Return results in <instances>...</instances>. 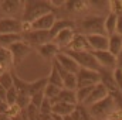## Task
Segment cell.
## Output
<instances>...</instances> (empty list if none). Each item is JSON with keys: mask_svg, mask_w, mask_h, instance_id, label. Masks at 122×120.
<instances>
[{"mask_svg": "<svg viewBox=\"0 0 122 120\" xmlns=\"http://www.w3.org/2000/svg\"><path fill=\"white\" fill-rule=\"evenodd\" d=\"M117 109V105L114 102V99L108 95L107 97H104L102 100L94 103L91 106L87 107L91 119L94 120H105V119H109L111 113Z\"/></svg>", "mask_w": 122, "mask_h": 120, "instance_id": "cell-2", "label": "cell"}, {"mask_svg": "<svg viewBox=\"0 0 122 120\" xmlns=\"http://www.w3.org/2000/svg\"><path fill=\"white\" fill-rule=\"evenodd\" d=\"M65 28H75V23L71 21V20H57L53 26V28L50 30V35H51V40L60 32V31L65 30Z\"/></svg>", "mask_w": 122, "mask_h": 120, "instance_id": "cell-24", "label": "cell"}, {"mask_svg": "<svg viewBox=\"0 0 122 120\" xmlns=\"http://www.w3.org/2000/svg\"><path fill=\"white\" fill-rule=\"evenodd\" d=\"M115 34L122 35V14L117 16V27H115Z\"/></svg>", "mask_w": 122, "mask_h": 120, "instance_id": "cell-36", "label": "cell"}, {"mask_svg": "<svg viewBox=\"0 0 122 120\" xmlns=\"http://www.w3.org/2000/svg\"><path fill=\"white\" fill-rule=\"evenodd\" d=\"M65 54H68L72 60L77 62V65L80 68H84V69H90V71H97L99 72L101 71V66L97 62L95 57L92 55L91 51H82V52H74V51H64Z\"/></svg>", "mask_w": 122, "mask_h": 120, "instance_id": "cell-4", "label": "cell"}, {"mask_svg": "<svg viewBox=\"0 0 122 120\" xmlns=\"http://www.w3.org/2000/svg\"><path fill=\"white\" fill-rule=\"evenodd\" d=\"M62 120H74V119H72V117H71V115H70V116H64Z\"/></svg>", "mask_w": 122, "mask_h": 120, "instance_id": "cell-39", "label": "cell"}, {"mask_svg": "<svg viewBox=\"0 0 122 120\" xmlns=\"http://www.w3.org/2000/svg\"><path fill=\"white\" fill-rule=\"evenodd\" d=\"M112 78H114V82H115L117 88L122 92V69L115 68V69L112 71Z\"/></svg>", "mask_w": 122, "mask_h": 120, "instance_id": "cell-34", "label": "cell"}, {"mask_svg": "<svg viewBox=\"0 0 122 120\" xmlns=\"http://www.w3.org/2000/svg\"><path fill=\"white\" fill-rule=\"evenodd\" d=\"M108 9H109V13H112L115 16H121L122 14V0L108 1Z\"/></svg>", "mask_w": 122, "mask_h": 120, "instance_id": "cell-32", "label": "cell"}, {"mask_svg": "<svg viewBox=\"0 0 122 120\" xmlns=\"http://www.w3.org/2000/svg\"><path fill=\"white\" fill-rule=\"evenodd\" d=\"M107 96H108V90H107V88L99 82V83L94 85V88H92L90 96L87 97V100L84 102V105H82V106L88 107V106H91V105H94V103H97V102L102 100V99H104V97H107Z\"/></svg>", "mask_w": 122, "mask_h": 120, "instance_id": "cell-15", "label": "cell"}, {"mask_svg": "<svg viewBox=\"0 0 122 120\" xmlns=\"http://www.w3.org/2000/svg\"><path fill=\"white\" fill-rule=\"evenodd\" d=\"M80 34L91 35V34H105L104 30V17L102 16H87L82 20H80L78 26Z\"/></svg>", "mask_w": 122, "mask_h": 120, "instance_id": "cell-3", "label": "cell"}, {"mask_svg": "<svg viewBox=\"0 0 122 120\" xmlns=\"http://www.w3.org/2000/svg\"><path fill=\"white\" fill-rule=\"evenodd\" d=\"M11 72L13 71H7V72H3L0 75V85L4 88V89H10L13 88V78H11Z\"/></svg>", "mask_w": 122, "mask_h": 120, "instance_id": "cell-31", "label": "cell"}, {"mask_svg": "<svg viewBox=\"0 0 122 120\" xmlns=\"http://www.w3.org/2000/svg\"><path fill=\"white\" fill-rule=\"evenodd\" d=\"M77 78V88H85V86H92L101 82V75L97 71H90L80 68L78 72L75 74Z\"/></svg>", "mask_w": 122, "mask_h": 120, "instance_id": "cell-5", "label": "cell"}, {"mask_svg": "<svg viewBox=\"0 0 122 120\" xmlns=\"http://www.w3.org/2000/svg\"><path fill=\"white\" fill-rule=\"evenodd\" d=\"M71 117L74 120H92L91 116H90V113H88V110H87V107L82 106V105L75 106L74 112L71 113Z\"/></svg>", "mask_w": 122, "mask_h": 120, "instance_id": "cell-28", "label": "cell"}, {"mask_svg": "<svg viewBox=\"0 0 122 120\" xmlns=\"http://www.w3.org/2000/svg\"><path fill=\"white\" fill-rule=\"evenodd\" d=\"M47 81H48L50 85H54V86L62 89V79H61L60 72H58V69H57V66H56L54 60L51 61V71H50V75L47 76Z\"/></svg>", "mask_w": 122, "mask_h": 120, "instance_id": "cell-25", "label": "cell"}, {"mask_svg": "<svg viewBox=\"0 0 122 120\" xmlns=\"http://www.w3.org/2000/svg\"><path fill=\"white\" fill-rule=\"evenodd\" d=\"M62 88L68 90H75L77 89V78L74 74H67L62 78Z\"/></svg>", "mask_w": 122, "mask_h": 120, "instance_id": "cell-29", "label": "cell"}, {"mask_svg": "<svg viewBox=\"0 0 122 120\" xmlns=\"http://www.w3.org/2000/svg\"><path fill=\"white\" fill-rule=\"evenodd\" d=\"M54 60L57 61V64L60 65L64 71H67L68 74H74L75 75L78 72V69H80V66L77 65V62L72 60L68 54H65L64 51H60Z\"/></svg>", "mask_w": 122, "mask_h": 120, "instance_id": "cell-13", "label": "cell"}, {"mask_svg": "<svg viewBox=\"0 0 122 120\" xmlns=\"http://www.w3.org/2000/svg\"><path fill=\"white\" fill-rule=\"evenodd\" d=\"M60 88H57V86H54V85H50V83H47V86L44 88V97L46 99H48L50 102H53L57 96H58V93H60Z\"/></svg>", "mask_w": 122, "mask_h": 120, "instance_id": "cell-30", "label": "cell"}, {"mask_svg": "<svg viewBox=\"0 0 122 120\" xmlns=\"http://www.w3.org/2000/svg\"><path fill=\"white\" fill-rule=\"evenodd\" d=\"M56 21H57V17H56L54 11H53V13H47V14L38 17L37 20H34V21L31 23V28H33V30L50 31L53 28V26H54Z\"/></svg>", "mask_w": 122, "mask_h": 120, "instance_id": "cell-11", "label": "cell"}, {"mask_svg": "<svg viewBox=\"0 0 122 120\" xmlns=\"http://www.w3.org/2000/svg\"><path fill=\"white\" fill-rule=\"evenodd\" d=\"M23 41L27 42L30 47H40L43 44H47L51 41L50 31H41V30H33L23 35Z\"/></svg>", "mask_w": 122, "mask_h": 120, "instance_id": "cell-7", "label": "cell"}, {"mask_svg": "<svg viewBox=\"0 0 122 120\" xmlns=\"http://www.w3.org/2000/svg\"><path fill=\"white\" fill-rule=\"evenodd\" d=\"M91 51H107L108 50V35L105 34H91L85 35Z\"/></svg>", "mask_w": 122, "mask_h": 120, "instance_id": "cell-14", "label": "cell"}, {"mask_svg": "<svg viewBox=\"0 0 122 120\" xmlns=\"http://www.w3.org/2000/svg\"><path fill=\"white\" fill-rule=\"evenodd\" d=\"M65 9L72 13H84L90 10L88 1H84V0H65Z\"/></svg>", "mask_w": 122, "mask_h": 120, "instance_id": "cell-20", "label": "cell"}, {"mask_svg": "<svg viewBox=\"0 0 122 120\" xmlns=\"http://www.w3.org/2000/svg\"><path fill=\"white\" fill-rule=\"evenodd\" d=\"M105 120H109V119H105Z\"/></svg>", "mask_w": 122, "mask_h": 120, "instance_id": "cell-40", "label": "cell"}, {"mask_svg": "<svg viewBox=\"0 0 122 120\" xmlns=\"http://www.w3.org/2000/svg\"><path fill=\"white\" fill-rule=\"evenodd\" d=\"M9 52L11 55V62H13V66H17L21 61L24 60L29 54L31 52V48L30 45L24 41H20V42H16L13 45H10L9 48Z\"/></svg>", "mask_w": 122, "mask_h": 120, "instance_id": "cell-6", "label": "cell"}, {"mask_svg": "<svg viewBox=\"0 0 122 120\" xmlns=\"http://www.w3.org/2000/svg\"><path fill=\"white\" fill-rule=\"evenodd\" d=\"M9 106H14L17 102V92L14 90V88H10L6 92V100H4Z\"/></svg>", "mask_w": 122, "mask_h": 120, "instance_id": "cell-33", "label": "cell"}, {"mask_svg": "<svg viewBox=\"0 0 122 120\" xmlns=\"http://www.w3.org/2000/svg\"><path fill=\"white\" fill-rule=\"evenodd\" d=\"M75 106H77V105H68V103L57 102V103H53V105H51V113L56 115V116H60V117L70 116V115L74 112Z\"/></svg>", "mask_w": 122, "mask_h": 120, "instance_id": "cell-18", "label": "cell"}, {"mask_svg": "<svg viewBox=\"0 0 122 120\" xmlns=\"http://www.w3.org/2000/svg\"><path fill=\"white\" fill-rule=\"evenodd\" d=\"M23 41L21 34H1L0 35V47L1 48H9L10 45Z\"/></svg>", "mask_w": 122, "mask_h": 120, "instance_id": "cell-26", "label": "cell"}, {"mask_svg": "<svg viewBox=\"0 0 122 120\" xmlns=\"http://www.w3.org/2000/svg\"><path fill=\"white\" fill-rule=\"evenodd\" d=\"M21 20L13 17L0 18V35L1 34H21Z\"/></svg>", "mask_w": 122, "mask_h": 120, "instance_id": "cell-9", "label": "cell"}, {"mask_svg": "<svg viewBox=\"0 0 122 120\" xmlns=\"http://www.w3.org/2000/svg\"><path fill=\"white\" fill-rule=\"evenodd\" d=\"M109 120H122V109L117 107V109H115V110L111 113Z\"/></svg>", "mask_w": 122, "mask_h": 120, "instance_id": "cell-35", "label": "cell"}, {"mask_svg": "<svg viewBox=\"0 0 122 120\" xmlns=\"http://www.w3.org/2000/svg\"><path fill=\"white\" fill-rule=\"evenodd\" d=\"M117 68L122 69V48H121V51H119V54L117 55Z\"/></svg>", "mask_w": 122, "mask_h": 120, "instance_id": "cell-38", "label": "cell"}, {"mask_svg": "<svg viewBox=\"0 0 122 120\" xmlns=\"http://www.w3.org/2000/svg\"><path fill=\"white\" fill-rule=\"evenodd\" d=\"M0 10L9 17L17 18L16 16L23 11V1L20 0H0Z\"/></svg>", "mask_w": 122, "mask_h": 120, "instance_id": "cell-12", "label": "cell"}, {"mask_svg": "<svg viewBox=\"0 0 122 120\" xmlns=\"http://www.w3.org/2000/svg\"><path fill=\"white\" fill-rule=\"evenodd\" d=\"M47 83H48L47 76L40 78V79L33 81V82H29V89H27L29 96L31 97V96H34V95H37V93H43V92H44V88L47 86Z\"/></svg>", "mask_w": 122, "mask_h": 120, "instance_id": "cell-22", "label": "cell"}, {"mask_svg": "<svg viewBox=\"0 0 122 120\" xmlns=\"http://www.w3.org/2000/svg\"><path fill=\"white\" fill-rule=\"evenodd\" d=\"M92 55L95 57L97 62L99 64L101 69L114 71L117 68V57H114L108 50L107 51H91Z\"/></svg>", "mask_w": 122, "mask_h": 120, "instance_id": "cell-8", "label": "cell"}, {"mask_svg": "<svg viewBox=\"0 0 122 120\" xmlns=\"http://www.w3.org/2000/svg\"><path fill=\"white\" fill-rule=\"evenodd\" d=\"M57 102H61V103H68V105H77V99H75V90H68V89H62L60 90L58 96L51 102L53 103H57Z\"/></svg>", "mask_w": 122, "mask_h": 120, "instance_id": "cell-19", "label": "cell"}, {"mask_svg": "<svg viewBox=\"0 0 122 120\" xmlns=\"http://www.w3.org/2000/svg\"><path fill=\"white\" fill-rule=\"evenodd\" d=\"M61 51H74V52H82V51H91L90 50V45H88V41H87V37L84 34H80V32H75V35L72 37L71 42L67 45V48L61 50Z\"/></svg>", "mask_w": 122, "mask_h": 120, "instance_id": "cell-10", "label": "cell"}, {"mask_svg": "<svg viewBox=\"0 0 122 120\" xmlns=\"http://www.w3.org/2000/svg\"><path fill=\"white\" fill-rule=\"evenodd\" d=\"M122 48V35H118V34H112L108 37V51L117 57L119 54Z\"/></svg>", "mask_w": 122, "mask_h": 120, "instance_id": "cell-23", "label": "cell"}, {"mask_svg": "<svg viewBox=\"0 0 122 120\" xmlns=\"http://www.w3.org/2000/svg\"><path fill=\"white\" fill-rule=\"evenodd\" d=\"M48 3H50V6H51L53 9H58V7L65 6V0H50Z\"/></svg>", "mask_w": 122, "mask_h": 120, "instance_id": "cell-37", "label": "cell"}, {"mask_svg": "<svg viewBox=\"0 0 122 120\" xmlns=\"http://www.w3.org/2000/svg\"><path fill=\"white\" fill-rule=\"evenodd\" d=\"M53 11H54V9L50 6L48 1H43V0H26V1H23L21 20L33 23L38 17H41V16H44L47 13H53Z\"/></svg>", "mask_w": 122, "mask_h": 120, "instance_id": "cell-1", "label": "cell"}, {"mask_svg": "<svg viewBox=\"0 0 122 120\" xmlns=\"http://www.w3.org/2000/svg\"><path fill=\"white\" fill-rule=\"evenodd\" d=\"M11 68H13V62H11V55L9 50L0 47V75L3 72L11 71Z\"/></svg>", "mask_w": 122, "mask_h": 120, "instance_id": "cell-21", "label": "cell"}, {"mask_svg": "<svg viewBox=\"0 0 122 120\" xmlns=\"http://www.w3.org/2000/svg\"><path fill=\"white\" fill-rule=\"evenodd\" d=\"M115 27H117V16L109 13L107 17H104V30H105V35H112L115 34Z\"/></svg>", "mask_w": 122, "mask_h": 120, "instance_id": "cell-27", "label": "cell"}, {"mask_svg": "<svg viewBox=\"0 0 122 120\" xmlns=\"http://www.w3.org/2000/svg\"><path fill=\"white\" fill-rule=\"evenodd\" d=\"M75 35V28H65V30L60 31L51 41L61 50H64V48H67V45L71 42V40H72V37Z\"/></svg>", "mask_w": 122, "mask_h": 120, "instance_id": "cell-17", "label": "cell"}, {"mask_svg": "<svg viewBox=\"0 0 122 120\" xmlns=\"http://www.w3.org/2000/svg\"><path fill=\"white\" fill-rule=\"evenodd\" d=\"M36 50H37L38 55H40L41 58H44L46 61H53L57 57V54L60 52V48H58L53 41H50V42H47V44H43V45L37 47Z\"/></svg>", "mask_w": 122, "mask_h": 120, "instance_id": "cell-16", "label": "cell"}]
</instances>
